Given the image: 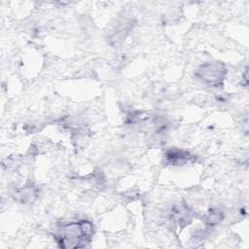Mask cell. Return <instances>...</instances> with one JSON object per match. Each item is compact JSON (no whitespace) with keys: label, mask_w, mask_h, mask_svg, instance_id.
Segmentation results:
<instances>
[{"label":"cell","mask_w":249,"mask_h":249,"mask_svg":"<svg viewBox=\"0 0 249 249\" xmlns=\"http://www.w3.org/2000/svg\"><path fill=\"white\" fill-rule=\"evenodd\" d=\"M93 232L91 222L80 220L62 225L54 233V238L62 248H81L91 241Z\"/></svg>","instance_id":"6da1fadb"},{"label":"cell","mask_w":249,"mask_h":249,"mask_svg":"<svg viewBox=\"0 0 249 249\" xmlns=\"http://www.w3.org/2000/svg\"><path fill=\"white\" fill-rule=\"evenodd\" d=\"M195 75L204 84L218 87L223 85V81L227 76V67L220 61H209L201 64Z\"/></svg>","instance_id":"7a4b0ae2"},{"label":"cell","mask_w":249,"mask_h":249,"mask_svg":"<svg viewBox=\"0 0 249 249\" xmlns=\"http://www.w3.org/2000/svg\"><path fill=\"white\" fill-rule=\"evenodd\" d=\"M165 162L171 165H182L195 159V156L188 151L173 149L169 150L164 155Z\"/></svg>","instance_id":"3957f363"},{"label":"cell","mask_w":249,"mask_h":249,"mask_svg":"<svg viewBox=\"0 0 249 249\" xmlns=\"http://www.w3.org/2000/svg\"><path fill=\"white\" fill-rule=\"evenodd\" d=\"M171 219L176 225L183 228L192 222V211L185 204L176 205L171 210Z\"/></svg>","instance_id":"277c9868"},{"label":"cell","mask_w":249,"mask_h":249,"mask_svg":"<svg viewBox=\"0 0 249 249\" xmlns=\"http://www.w3.org/2000/svg\"><path fill=\"white\" fill-rule=\"evenodd\" d=\"M17 196H18V199L22 202L32 201L36 196V190L31 186H26L19 189L17 192Z\"/></svg>","instance_id":"5b68a950"},{"label":"cell","mask_w":249,"mask_h":249,"mask_svg":"<svg viewBox=\"0 0 249 249\" xmlns=\"http://www.w3.org/2000/svg\"><path fill=\"white\" fill-rule=\"evenodd\" d=\"M224 218V215L221 211L219 210H211L209 211L208 215L206 216V223L208 225H211V226H214V225H217L219 224Z\"/></svg>","instance_id":"8992f818"}]
</instances>
